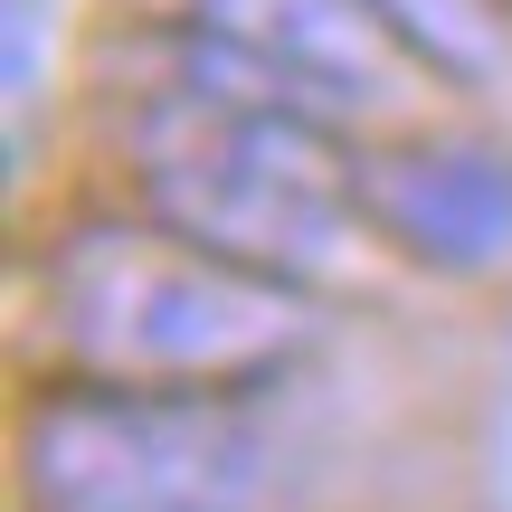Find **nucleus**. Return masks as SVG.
Here are the masks:
<instances>
[{"label": "nucleus", "mask_w": 512, "mask_h": 512, "mask_svg": "<svg viewBox=\"0 0 512 512\" xmlns=\"http://www.w3.org/2000/svg\"><path fill=\"white\" fill-rule=\"evenodd\" d=\"M133 171L162 228L294 285H332L380 247L361 209V143H342V124L275 95L200 29L181 38V76L133 114Z\"/></svg>", "instance_id": "nucleus-1"}, {"label": "nucleus", "mask_w": 512, "mask_h": 512, "mask_svg": "<svg viewBox=\"0 0 512 512\" xmlns=\"http://www.w3.org/2000/svg\"><path fill=\"white\" fill-rule=\"evenodd\" d=\"M48 332L76 380L256 389L323 342L313 285L219 256L162 219H95L48 256Z\"/></svg>", "instance_id": "nucleus-2"}, {"label": "nucleus", "mask_w": 512, "mask_h": 512, "mask_svg": "<svg viewBox=\"0 0 512 512\" xmlns=\"http://www.w3.org/2000/svg\"><path fill=\"white\" fill-rule=\"evenodd\" d=\"M38 512H256L285 475V437L247 389H114L67 380L19 418Z\"/></svg>", "instance_id": "nucleus-3"}, {"label": "nucleus", "mask_w": 512, "mask_h": 512, "mask_svg": "<svg viewBox=\"0 0 512 512\" xmlns=\"http://www.w3.org/2000/svg\"><path fill=\"white\" fill-rule=\"evenodd\" d=\"M181 19L228 48L238 67H256L275 95L313 105L323 124H361L389 133L427 105L437 76L399 48V29L380 19V0H181Z\"/></svg>", "instance_id": "nucleus-4"}, {"label": "nucleus", "mask_w": 512, "mask_h": 512, "mask_svg": "<svg viewBox=\"0 0 512 512\" xmlns=\"http://www.w3.org/2000/svg\"><path fill=\"white\" fill-rule=\"evenodd\" d=\"M361 209L380 247L437 275H503L512 266V152L494 143H361Z\"/></svg>", "instance_id": "nucleus-5"}, {"label": "nucleus", "mask_w": 512, "mask_h": 512, "mask_svg": "<svg viewBox=\"0 0 512 512\" xmlns=\"http://www.w3.org/2000/svg\"><path fill=\"white\" fill-rule=\"evenodd\" d=\"M380 19L446 86H475V95L512 86V0H380Z\"/></svg>", "instance_id": "nucleus-6"}]
</instances>
